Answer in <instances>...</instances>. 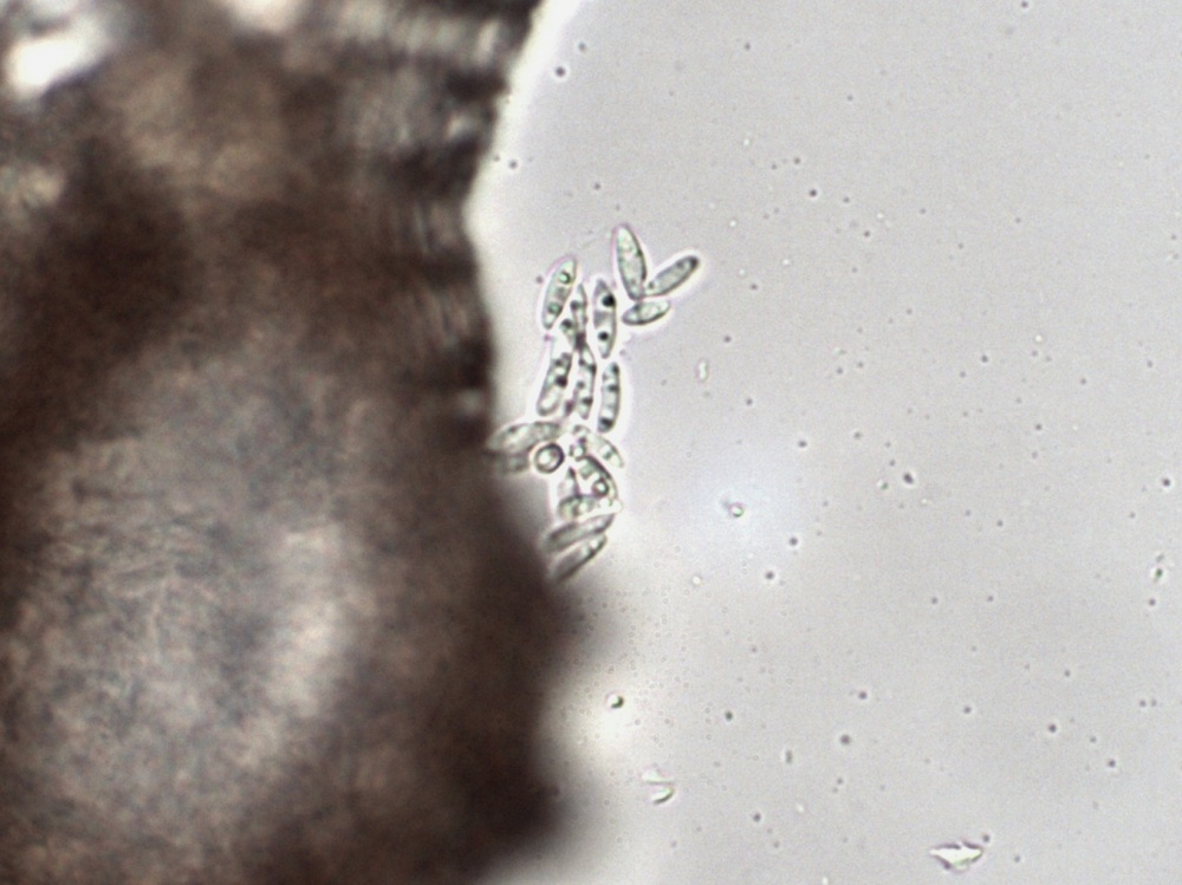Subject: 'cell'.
<instances>
[{
  "label": "cell",
  "mask_w": 1182,
  "mask_h": 885,
  "mask_svg": "<svg viewBox=\"0 0 1182 885\" xmlns=\"http://www.w3.org/2000/svg\"><path fill=\"white\" fill-rule=\"evenodd\" d=\"M107 45L101 23L83 16L67 29L18 42L6 61V77L18 95H40L95 64Z\"/></svg>",
  "instance_id": "cell-1"
},
{
  "label": "cell",
  "mask_w": 1182,
  "mask_h": 885,
  "mask_svg": "<svg viewBox=\"0 0 1182 885\" xmlns=\"http://www.w3.org/2000/svg\"><path fill=\"white\" fill-rule=\"evenodd\" d=\"M616 256L623 288L628 298L640 302L645 298L647 269L638 240L627 227H619L616 236Z\"/></svg>",
  "instance_id": "cell-2"
},
{
  "label": "cell",
  "mask_w": 1182,
  "mask_h": 885,
  "mask_svg": "<svg viewBox=\"0 0 1182 885\" xmlns=\"http://www.w3.org/2000/svg\"><path fill=\"white\" fill-rule=\"evenodd\" d=\"M593 323L597 349L603 360L612 356L616 336H618V315H616V298L609 286L597 281L593 296Z\"/></svg>",
  "instance_id": "cell-3"
},
{
  "label": "cell",
  "mask_w": 1182,
  "mask_h": 885,
  "mask_svg": "<svg viewBox=\"0 0 1182 885\" xmlns=\"http://www.w3.org/2000/svg\"><path fill=\"white\" fill-rule=\"evenodd\" d=\"M562 428L554 422H532L504 429L495 439V447L506 453L524 455L542 442L561 437Z\"/></svg>",
  "instance_id": "cell-4"
},
{
  "label": "cell",
  "mask_w": 1182,
  "mask_h": 885,
  "mask_svg": "<svg viewBox=\"0 0 1182 885\" xmlns=\"http://www.w3.org/2000/svg\"><path fill=\"white\" fill-rule=\"evenodd\" d=\"M615 520V514H602V516H595L583 520V522H571L561 527H557L544 540V551L548 555H557V553L564 552L578 543L587 542L602 536L612 527Z\"/></svg>",
  "instance_id": "cell-5"
},
{
  "label": "cell",
  "mask_w": 1182,
  "mask_h": 885,
  "mask_svg": "<svg viewBox=\"0 0 1182 885\" xmlns=\"http://www.w3.org/2000/svg\"><path fill=\"white\" fill-rule=\"evenodd\" d=\"M571 367H573V354L568 351H562L560 354L555 353L552 356L536 406L537 414L542 418H548L560 408L563 394L568 386Z\"/></svg>",
  "instance_id": "cell-6"
},
{
  "label": "cell",
  "mask_w": 1182,
  "mask_h": 885,
  "mask_svg": "<svg viewBox=\"0 0 1182 885\" xmlns=\"http://www.w3.org/2000/svg\"><path fill=\"white\" fill-rule=\"evenodd\" d=\"M575 279L576 264L573 259L565 260L552 275L542 309V325L545 330L554 328L561 317L564 305L573 291Z\"/></svg>",
  "instance_id": "cell-7"
},
{
  "label": "cell",
  "mask_w": 1182,
  "mask_h": 885,
  "mask_svg": "<svg viewBox=\"0 0 1182 885\" xmlns=\"http://www.w3.org/2000/svg\"><path fill=\"white\" fill-rule=\"evenodd\" d=\"M621 411V372L618 363H610L602 374L601 403L597 416V431H613Z\"/></svg>",
  "instance_id": "cell-8"
},
{
  "label": "cell",
  "mask_w": 1182,
  "mask_h": 885,
  "mask_svg": "<svg viewBox=\"0 0 1182 885\" xmlns=\"http://www.w3.org/2000/svg\"><path fill=\"white\" fill-rule=\"evenodd\" d=\"M578 351H580V362H578V376L573 394L574 407L582 419L588 420L591 408H593L597 367L588 343Z\"/></svg>",
  "instance_id": "cell-9"
},
{
  "label": "cell",
  "mask_w": 1182,
  "mask_h": 885,
  "mask_svg": "<svg viewBox=\"0 0 1182 885\" xmlns=\"http://www.w3.org/2000/svg\"><path fill=\"white\" fill-rule=\"evenodd\" d=\"M607 542V536L602 535L587 540V542H584L581 546H578L577 549L568 553V555L564 556L560 563H558L556 566L554 571L555 581L561 583L575 576L584 565H587L590 561H593V559L599 555L603 549H605Z\"/></svg>",
  "instance_id": "cell-10"
},
{
  "label": "cell",
  "mask_w": 1182,
  "mask_h": 885,
  "mask_svg": "<svg viewBox=\"0 0 1182 885\" xmlns=\"http://www.w3.org/2000/svg\"><path fill=\"white\" fill-rule=\"evenodd\" d=\"M697 268V262L693 258H684L679 262L670 266V268L659 273L653 281L645 286L646 297H661L671 294L672 291L678 289L683 285Z\"/></svg>",
  "instance_id": "cell-11"
},
{
  "label": "cell",
  "mask_w": 1182,
  "mask_h": 885,
  "mask_svg": "<svg viewBox=\"0 0 1182 885\" xmlns=\"http://www.w3.org/2000/svg\"><path fill=\"white\" fill-rule=\"evenodd\" d=\"M670 309L671 304L667 301L639 302L622 315L621 321L629 327H641L661 320Z\"/></svg>",
  "instance_id": "cell-12"
},
{
  "label": "cell",
  "mask_w": 1182,
  "mask_h": 885,
  "mask_svg": "<svg viewBox=\"0 0 1182 885\" xmlns=\"http://www.w3.org/2000/svg\"><path fill=\"white\" fill-rule=\"evenodd\" d=\"M578 493L580 492L564 496L561 500L557 513L562 519L574 520L595 509L597 503L593 496H581Z\"/></svg>",
  "instance_id": "cell-13"
},
{
  "label": "cell",
  "mask_w": 1182,
  "mask_h": 885,
  "mask_svg": "<svg viewBox=\"0 0 1182 885\" xmlns=\"http://www.w3.org/2000/svg\"><path fill=\"white\" fill-rule=\"evenodd\" d=\"M565 460L563 449L556 444H548L538 449L534 457V466L539 473L551 474L560 468Z\"/></svg>",
  "instance_id": "cell-14"
},
{
  "label": "cell",
  "mask_w": 1182,
  "mask_h": 885,
  "mask_svg": "<svg viewBox=\"0 0 1182 885\" xmlns=\"http://www.w3.org/2000/svg\"><path fill=\"white\" fill-rule=\"evenodd\" d=\"M582 428H581V431H582ZM578 437H580L581 439L586 441L587 444H590L591 447L595 448L596 452L599 453L603 459L608 461L609 464H612L613 466H616V467L623 466V461H622L620 453L618 451H616V448L612 444H610L609 441H607L606 439H603L602 437H600V435H595L593 433H590L588 431V429H584V431H582L581 434L578 435Z\"/></svg>",
  "instance_id": "cell-15"
},
{
  "label": "cell",
  "mask_w": 1182,
  "mask_h": 885,
  "mask_svg": "<svg viewBox=\"0 0 1182 885\" xmlns=\"http://www.w3.org/2000/svg\"><path fill=\"white\" fill-rule=\"evenodd\" d=\"M31 4L38 15L55 17L73 12L80 3L74 2V0H43V2H32Z\"/></svg>",
  "instance_id": "cell-16"
}]
</instances>
